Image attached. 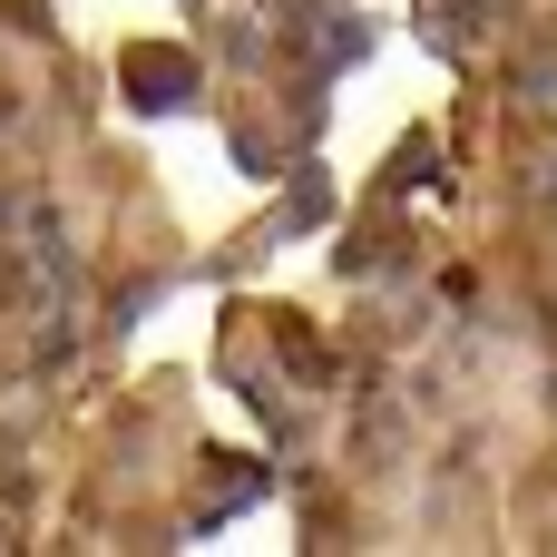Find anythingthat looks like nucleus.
Returning <instances> with one entry per match:
<instances>
[{
    "mask_svg": "<svg viewBox=\"0 0 557 557\" xmlns=\"http://www.w3.org/2000/svg\"><path fill=\"white\" fill-rule=\"evenodd\" d=\"M176 88H186V69H176V59H157V69H137V98H176Z\"/></svg>",
    "mask_w": 557,
    "mask_h": 557,
    "instance_id": "1",
    "label": "nucleus"
}]
</instances>
